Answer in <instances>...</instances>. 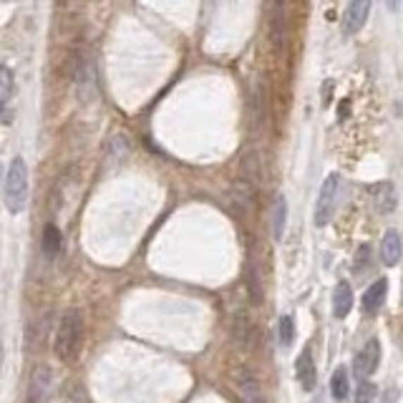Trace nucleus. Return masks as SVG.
I'll return each mask as SVG.
<instances>
[{"label": "nucleus", "instance_id": "5", "mask_svg": "<svg viewBox=\"0 0 403 403\" xmlns=\"http://www.w3.org/2000/svg\"><path fill=\"white\" fill-rule=\"evenodd\" d=\"M76 91H79L81 101H94L96 98V71L94 63L84 60L76 66Z\"/></svg>", "mask_w": 403, "mask_h": 403}, {"label": "nucleus", "instance_id": "12", "mask_svg": "<svg viewBox=\"0 0 403 403\" xmlns=\"http://www.w3.org/2000/svg\"><path fill=\"white\" fill-rule=\"evenodd\" d=\"M285 222H288V199L283 194H277L275 205H272V237L275 240H283Z\"/></svg>", "mask_w": 403, "mask_h": 403}, {"label": "nucleus", "instance_id": "13", "mask_svg": "<svg viewBox=\"0 0 403 403\" xmlns=\"http://www.w3.org/2000/svg\"><path fill=\"white\" fill-rule=\"evenodd\" d=\"M60 245H63L60 229L56 227V224H46V229H43V240H41L43 255H46V257H56V255L60 252Z\"/></svg>", "mask_w": 403, "mask_h": 403}, {"label": "nucleus", "instance_id": "4", "mask_svg": "<svg viewBox=\"0 0 403 403\" xmlns=\"http://www.w3.org/2000/svg\"><path fill=\"white\" fill-rule=\"evenodd\" d=\"M371 8H373V0H350L348 8H345V15H343V36H355V33H361L363 25L368 23Z\"/></svg>", "mask_w": 403, "mask_h": 403}, {"label": "nucleus", "instance_id": "7", "mask_svg": "<svg viewBox=\"0 0 403 403\" xmlns=\"http://www.w3.org/2000/svg\"><path fill=\"white\" fill-rule=\"evenodd\" d=\"M295 376H298V383L302 385V391H313L315 388V380H318V371H315V361L313 355L302 350L300 358L295 363Z\"/></svg>", "mask_w": 403, "mask_h": 403}, {"label": "nucleus", "instance_id": "11", "mask_svg": "<svg viewBox=\"0 0 403 403\" xmlns=\"http://www.w3.org/2000/svg\"><path fill=\"white\" fill-rule=\"evenodd\" d=\"M350 307H353V290H350V285L345 283H338L335 285V293H333V313H335V318H348Z\"/></svg>", "mask_w": 403, "mask_h": 403}, {"label": "nucleus", "instance_id": "2", "mask_svg": "<svg viewBox=\"0 0 403 403\" xmlns=\"http://www.w3.org/2000/svg\"><path fill=\"white\" fill-rule=\"evenodd\" d=\"M6 207L11 215H20L28 202V167H25L23 157H15L8 167L6 174Z\"/></svg>", "mask_w": 403, "mask_h": 403}, {"label": "nucleus", "instance_id": "14", "mask_svg": "<svg viewBox=\"0 0 403 403\" xmlns=\"http://www.w3.org/2000/svg\"><path fill=\"white\" fill-rule=\"evenodd\" d=\"M348 391H350L348 371L340 366V368H335V373H333V378H331V393L335 401H343V398H348Z\"/></svg>", "mask_w": 403, "mask_h": 403}, {"label": "nucleus", "instance_id": "10", "mask_svg": "<svg viewBox=\"0 0 403 403\" xmlns=\"http://www.w3.org/2000/svg\"><path fill=\"white\" fill-rule=\"evenodd\" d=\"M15 96V76H13V68L0 63V116L3 111L11 108V101Z\"/></svg>", "mask_w": 403, "mask_h": 403}, {"label": "nucleus", "instance_id": "8", "mask_svg": "<svg viewBox=\"0 0 403 403\" xmlns=\"http://www.w3.org/2000/svg\"><path fill=\"white\" fill-rule=\"evenodd\" d=\"M401 255H403L401 235H398L396 229H388L383 235V242H380V260H383V265H388V267L398 265Z\"/></svg>", "mask_w": 403, "mask_h": 403}, {"label": "nucleus", "instance_id": "1", "mask_svg": "<svg viewBox=\"0 0 403 403\" xmlns=\"http://www.w3.org/2000/svg\"><path fill=\"white\" fill-rule=\"evenodd\" d=\"M81 335H84V320H81L79 310H68L60 315L53 343V350L60 361H73V355L81 348Z\"/></svg>", "mask_w": 403, "mask_h": 403}, {"label": "nucleus", "instance_id": "18", "mask_svg": "<svg viewBox=\"0 0 403 403\" xmlns=\"http://www.w3.org/2000/svg\"><path fill=\"white\" fill-rule=\"evenodd\" d=\"M333 91H335V81H333V79H325V81H323V89H320V103H323L325 108H328V103H331Z\"/></svg>", "mask_w": 403, "mask_h": 403}, {"label": "nucleus", "instance_id": "9", "mask_svg": "<svg viewBox=\"0 0 403 403\" xmlns=\"http://www.w3.org/2000/svg\"><path fill=\"white\" fill-rule=\"evenodd\" d=\"M385 295H388V280L380 277V280H376V283L366 290V295H363V310H366V313H378Z\"/></svg>", "mask_w": 403, "mask_h": 403}, {"label": "nucleus", "instance_id": "17", "mask_svg": "<svg viewBox=\"0 0 403 403\" xmlns=\"http://www.w3.org/2000/svg\"><path fill=\"white\" fill-rule=\"evenodd\" d=\"M373 398H376V385L363 380L358 385V391H355V403H373Z\"/></svg>", "mask_w": 403, "mask_h": 403}, {"label": "nucleus", "instance_id": "19", "mask_svg": "<svg viewBox=\"0 0 403 403\" xmlns=\"http://www.w3.org/2000/svg\"><path fill=\"white\" fill-rule=\"evenodd\" d=\"M401 6H403V0H385V8L391 13H398L401 11Z\"/></svg>", "mask_w": 403, "mask_h": 403}, {"label": "nucleus", "instance_id": "3", "mask_svg": "<svg viewBox=\"0 0 403 403\" xmlns=\"http://www.w3.org/2000/svg\"><path fill=\"white\" fill-rule=\"evenodd\" d=\"M338 197H340V174H328L320 187L318 202H315V224L325 227L331 222L333 212L338 207Z\"/></svg>", "mask_w": 403, "mask_h": 403}, {"label": "nucleus", "instance_id": "6", "mask_svg": "<svg viewBox=\"0 0 403 403\" xmlns=\"http://www.w3.org/2000/svg\"><path fill=\"white\" fill-rule=\"evenodd\" d=\"M380 363V343L376 338L368 340V345L361 350V355L355 358V373L358 376H373L378 371Z\"/></svg>", "mask_w": 403, "mask_h": 403}, {"label": "nucleus", "instance_id": "15", "mask_svg": "<svg viewBox=\"0 0 403 403\" xmlns=\"http://www.w3.org/2000/svg\"><path fill=\"white\" fill-rule=\"evenodd\" d=\"M295 340V318L293 315H283L280 318V343L290 345Z\"/></svg>", "mask_w": 403, "mask_h": 403}, {"label": "nucleus", "instance_id": "16", "mask_svg": "<svg viewBox=\"0 0 403 403\" xmlns=\"http://www.w3.org/2000/svg\"><path fill=\"white\" fill-rule=\"evenodd\" d=\"M371 267V247L368 245H361L358 247V252H355V265H353V270H355V275H363V272Z\"/></svg>", "mask_w": 403, "mask_h": 403}]
</instances>
